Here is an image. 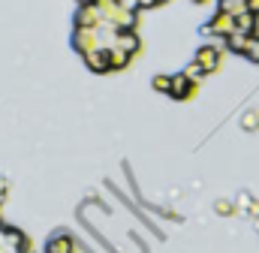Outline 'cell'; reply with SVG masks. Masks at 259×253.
Masks as SVG:
<instances>
[{"label": "cell", "mask_w": 259, "mask_h": 253, "mask_svg": "<svg viewBox=\"0 0 259 253\" xmlns=\"http://www.w3.org/2000/svg\"><path fill=\"white\" fill-rule=\"evenodd\" d=\"M217 61H220V52H217V49H202L199 58H196V63L202 66V72H211V69L217 66Z\"/></svg>", "instance_id": "cell-1"}, {"label": "cell", "mask_w": 259, "mask_h": 253, "mask_svg": "<svg viewBox=\"0 0 259 253\" xmlns=\"http://www.w3.org/2000/svg\"><path fill=\"white\" fill-rule=\"evenodd\" d=\"M154 88H157V91H166V94H172V78H166V75H160V78L154 81Z\"/></svg>", "instance_id": "cell-5"}, {"label": "cell", "mask_w": 259, "mask_h": 253, "mask_svg": "<svg viewBox=\"0 0 259 253\" xmlns=\"http://www.w3.org/2000/svg\"><path fill=\"white\" fill-rule=\"evenodd\" d=\"M190 91H193V78L190 75H175L172 78V94L175 97H187Z\"/></svg>", "instance_id": "cell-3"}, {"label": "cell", "mask_w": 259, "mask_h": 253, "mask_svg": "<svg viewBox=\"0 0 259 253\" xmlns=\"http://www.w3.org/2000/svg\"><path fill=\"white\" fill-rule=\"evenodd\" d=\"M46 253H72V238H69V235H55V238L49 241Z\"/></svg>", "instance_id": "cell-2"}, {"label": "cell", "mask_w": 259, "mask_h": 253, "mask_svg": "<svg viewBox=\"0 0 259 253\" xmlns=\"http://www.w3.org/2000/svg\"><path fill=\"white\" fill-rule=\"evenodd\" d=\"M241 55H247L250 61L259 63V36H247V46H244V52Z\"/></svg>", "instance_id": "cell-4"}]
</instances>
